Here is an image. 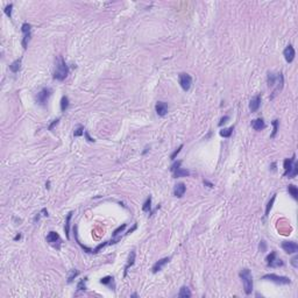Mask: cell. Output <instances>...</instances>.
Returning <instances> with one entry per match:
<instances>
[{
	"label": "cell",
	"instance_id": "6da1fadb",
	"mask_svg": "<svg viewBox=\"0 0 298 298\" xmlns=\"http://www.w3.org/2000/svg\"><path fill=\"white\" fill-rule=\"evenodd\" d=\"M69 75V67L63 59L62 56H58L55 62V70H54V79L56 81H64Z\"/></svg>",
	"mask_w": 298,
	"mask_h": 298
},
{
	"label": "cell",
	"instance_id": "7a4b0ae2",
	"mask_svg": "<svg viewBox=\"0 0 298 298\" xmlns=\"http://www.w3.org/2000/svg\"><path fill=\"white\" fill-rule=\"evenodd\" d=\"M296 155H293L291 159H285L283 162L284 173L283 176H289V178H293L298 173V164L296 162Z\"/></svg>",
	"mask_w": 298,
	"mask_h": 298
},
{
	"label": "cell",
	"instance_id": "3957f363",
	"mask_svg": "<svg viewBox=\"0 0 298 298\" xmlns=\"http://www.w3.org/2000/svg\"><path fill=\"white\" fill-rule=\"evenodd\" d=\"M239 276H240V278L242 279L245 293L246 295H250L252 291H253V285H254V283H253V275L250 273V270L247 269V268L242 269L240 273H239Z\"/></svg>",
	"mask_w": 298,
	"mask_h": 298
},
{
	"label": "cell",
	"instance_id": "277c9868",
	"mask_svg": "<svg viewBox=\"0 0 298 298\" xmlns=\"http://www.w3.org/2000/svg\"><path fill=\"white\" fill-rule=\"evenodd\" d=\"M262 279H267V281L274 282V283L279 284V285H288V284H291V279L289 278V277L278 276V275L276 274H265L262 276Z\"/></svg>",
	"mask_w": 298,
	"mask_h": 298
},
{
	"label": "cell",
	"instance_id": "5b68a950",
	"mask_svg": "<svg viewBox=\"0 0 298 298\" xmlns=\"http://www.w3.org/2000/svg\"><path fill=\"white\" fill-rule=\"evenodd\" d=\"M178 82H179L181 87H182L184 91L186 92L191 89V85H192V77H191L189 73L182 72V73L178 75Z\"/></svg>",
	"mask_w": 298,
	"mask_h": 298
},
{
	"label": "cell",
	"instance_id": "8992f818",
	"mask_svg": "<svg viewBox=\"0 0 298 298\" xmlns=\"http://www.w3.org/2000/svg\"><path fill=\"white\" fill-rule=\"evenodd\" d=\"M51 93H53V90H51V89H49V87H43V89L37 93V96H36V101H37V104L41 106H46L47 101L49 100V98H50V96H51Z\"/></svg>",
	"mask_w": 298,
	"mask_h": 298
},
{
	"label": "cell",
	"instance_id": "52a82bcc",
	"mask_svg": "<svg viewBox=\"0 0 298 298\" xmlns=\"http://www.w3.org/2000/svg\"><path fill=\"white\" fill-rule=\"evenodd\" d=\"M47 242L50 246H53L54 248L59 249L61 245H62V240H61V236L58 235L56 232H49L48 235H47Z\"/></svg>",
	"mask_w": 298,
	"mask_h": 298
},
{
	"label": "cell",
	"instance_id": "ba28073f",
	"mask_svg": "<svg viewBox=\"0 0 298 298\" xmlns=\"http://www.w3.org/2000/svg\"><path fill=\"white\" fill-rule=\"evenodd\" d=\"M265 261H267V265L268 267H271V268H275V267H282L284 265V262L281 259H277V255H276V252H271L267 257H265Z\"/></svg>",
	"mask_w": 298,
	"mask_h": 298
},
{
	"label": "cell",
	"instance_id": "9c48e42d",
	"mask_svg": "<svg viewBox=\"0 0 298 298\" xmlns=\"http://www.w3.org/2000/svg\"><path fill=\"white\" fill-rule=\"evenodd\" d=\"M282 249L288 254H296L298 252V246L293 241H283L282 242Z\"/></svg>",
	"mask_w": 298,
	"mask_h": 298
},
{
	"label": "cell",
	"instance_id": "30bf717a",
	"mask_svg": "<svg viewBox=\"0 0 298 298\" xmlns=\"http://www.w3.org/2000/svg\"><path fill=\"white\" fill-rule=\"evenodd\" d=\"M283 56L285 58V61L288 63H291L295 59V56H296V51H295V48H293L291 44L287 46V48L284 49L283 51Z\"/></svg>",
	"mask_w": 298,
	"mask_h": 298
},
{
	"label": "cell",
	"instance_id": "8fae6325",
	"mask_svg": "<svg viewBox=\"0 0 298 298\" xmlns=\"http://www.w3.org/2000/svg\"><path fill=\"white\" fill-rule=\"evenodd\" d=\"M155 111L159 116H164L168 113V104L164 101H157L155 105Z\"/></svg>",
	"mask_w": 298,
	"mask_h": 298
},
{
	"label": "cell",
	"instance_id": "7c38bea8",
	"mask_svg": "<svg viewBox=\"0 0 298 298\" xmlns=\"http://www.w3.org/2000/svg\"><path fill=\"white\" fill-rule=\"evenodd\" d=\"M261 94H257V96L253 97L252 99H250L249 101V110L252 113H254V112H257L260 108V106H261Z\"/></svg>",
	"mask_w": 298,
	"mask_h": 298
},
{
	"label": "cell",
	"instance_id": "4fadbf2b",
	"mask_svg": "<svg viewBox=\"0 0 298 298\" xmlns=\"http://www.w3.org/2000/svg\"><path fill=\"white\" fill-rule=\"evenodd\" d=\"M170 260H171V257H163V259L156 261V262L154 263V265H153V268H151L153 273H157V271H160V270H162L164 265H167Z\"/></svg>",
	"mask_w": 298,
	"mask_h": 298
},
{
	"label": "cell",
	"instance_id": "5bb4252c",
	"mask_svg": "<svg viewBox=\"0 0 298 298\" xmlns=\"http://www.w3.org/2000/svg\"><path fill=\"white\" fill-rule=\"evenodd\" d=\"M185 191H186L185 184H184V183H178V184L175 185V188H173V196L177 198H181L184 196Z\"/></svg>",
	"mask_w": 298,
	"mask_h": 298
},
{
	"label": "cell",
	"instance_id": "9a60e30c",
	"mask_svg": "<svg viewBox=\"0 0 298 298\" xmlns=\"http://www.w3.org/2000/svg\"><path fill=\"white\" fill-rule=\"evenodd\" d=\"M250 125H252V127L254 128L255 130H262L265 129V127H267V125H265V122L263 119H261V118H257V119H254V120H252V122H250Z\"/></svg>",
	"mask_w": 298,
	"mask_h": 298
},
{
	"label": "cell",
	"instance_id": "2e32d148",
	"mask_svg": "<svg viewBox=\"0 0 298 298\" xmlns=\"http://www.w3.org/2000/svg\"><path fill=\"white\" fill-rule=\"evenodd\" d=\"M134 263H135V250H132L129 254V257H128V261H127V265H125V269H124V276H125V277L126 275H127L128 269H129Z\"/></svg>",
	"mask_w": 298,
	"mask_h": 298
},
{
	"label": "cell",
	"instance_id": "e0dca14e",
	"mask_svg": "<svg viewBox=\"0 0 298 298\" xmlns=\"http://www.w3.org/2000/svg\"><path fill=\"white\" fill-rule=\"evenodd\" d=\"M173 178H179V177H186V176H190V171L189 170H185V169H182L181 167L178 169H176L175 171H173Z\"/></svg>",
	"mask_w": 298,
	"mask_h": 298
},
{
	"label": "cell",
	"instance_id": "ac0fdd59",
	"mask_svg": "<svg viewBox=\"0 0 298 298\" xmlns=\"http://www.w3.org/2000/svg\"><path fill=\"white\" fill-rule=\"evenodd\" d=\"M21 62H22V58L20 57V58H18V59H15L13 63H11V65H10L11 71L14 72V73L19 72V70L21 69Z\"/></svg>",
	"mask_w": 298,
	"mask_h": 298
},
{
	"label": "cell",
	"instance_id": "d6986e66",
	"mask_svg": "<svg viewBox=\"0 0 298 298\" xmlns=\"http://www.w3.org/2000/svg\"><path fill=\"white\" fill-rule=\"evenodd\" d=\"M177 296L179 298H189L192 296V293H191V291H190V289L188 287H182L179 289V292H178Z\"/></svg>",
	"mask_w": 298,
	"mask_h": 298
},
{
	"label": "cell",
	"instance_id": "ffe728a7",
	"mask_svg": "<svg viewBox=\"0 0 298 298\" xmlns=\"http://www.w3.org/2000/svg\"><path fill=\"white\" fill-rule=\"evenodd\" d=\"M72 212H70L69 214L67 216V219H65V226H64V231H65V236H67V239L69 240L70 239V235H69V232H70V220H71V217H72Z\"/></svg>",
	"mask_w": 298,
	"mask_h": 298
},
{
	"label": "cell",
	"instance_id": "44dd1931",
	"mask_svg": "<svg viewBox=\"0 0 298 298\" xmlns=\"http://www.w3.org/2000/svg\"><path fill=\"white\" fill-rule=\"evenodd\" d=\"M288 192L293 197V199H298V189L293 184L288 185Z\"/></svg>",
	"mask_w": 298,
	"mask_h": 298
},
{
	"label": "cell",
	"instance_id": "7402d4cb",
	"mask_svg": "<svg viewBox=\"0 0 298 298\" xmlns=\"http://www.w3.org/2000/svg\"><path fill=\"white\" fill-rule=\"evenodd\" d=\"M233 130H234V126H232L230 128H224V129L220 130V135L222 138H230L233 133Z\"/></svg>",
	"mask_w": 298,
	"mask_h": 298
},
{
	"label": "cell",
	"instance_id": "603a6c76",
	"mask_svg": "<svg viewBox=\"0 0 298 298\" xmlns=\"http://www.w3.org/2000/svg\"><path fill=\"white\" fill-rule=\"evenodd\" d=\"M69 107V98L67 96H63L62 99H61V111L62 112H65Z\"/></svg>",
	"mask_w": 298,
	"mask_h": 298
},
{
	"label": "cell",
	"instance_id": "cb8c5ba5",
	"mask_svg": "<svg viewBox=\"0 0 298 298\" xmlns=\"http://www.w3.org/2000/svg\"><path fill=\"white\" fill-rule=\"evenodd\" d=\"M150 210H151V197L149 196V197L147 198V200L144 202L143 206H142V211H143V212H150Z\"/></svg>",
	"mask_w": 298,
	"mask_h": 298
},
{
	"label": "cell",
	"instance_id": "d4e9b609",
	"mask_svg": "<svg viewBox=\"0 0 298 298\" xmlns=\"http://www.w3.org/2000/svg\"><path fill=\"white\" fill-rule=\"evenodd\" d=\"M275 199H276V195H273V197H271V199H270L269 202H268V204H267V207H265V217L269 216L270 210H271V207H273V204H274Z\"/></svg>",
	"mask_w": 298,
	"mask_h": 298
},
{
	"label": "cell",
	"instance_id": "484cf974",
	"mask_svg": "<svg viewBox=\"0 0 298 298\" xmlns=\"http://www.w3.org/2000/svg\"><path fill=\"white\" fill-rule=\"evenodd\" d=\"M86 282H87V277H85V278H83L79 281V283L77 284L78 291H84V290H86Z\"/></svg>",
	"mask_w": 298,
	"mask_h": 298
},
{
	"label": "cell",
	"instance_id": "4316f807",
	"mask_svg": "<svg viewBox=\"0 0 298 298\" xmlns=\"http://www.w3.org/2000/svg\"><path fill=\"white\" fill-rule=\"evenodd\" d=\"M113 277L112 276H106V277H104V278L100 279V283L101 284H105V285H111V284L113 283Z\"/></svg>",
	"mask_w": 298,
	"mask_h": 298
},
{
	"label": "cell",
	"instance_id": "83f0119b",
	"mask_svg": "<svg viewBox=\"0 0 298 298\" xmlns=\"http://www.w3.org/2000/svg\"><path fill=\"white\" fill-rule=\"evenodd\" d=\"M273 126H274V129H273V133L270 134V138H271V139H274L276 133H277V130H278V120L275 119V120L273 121Z\"/></svg>",
	"mask_w": 298,
	"mask_h": 298
},
{
	"label": "cell",
	"instance_id": "f1b7e54d",
	"mask_svg": "<svg viewBox=\"0 0 298 298\" xmlns=\"http://www.w3.org/2000/svg\"><path fill=\"white\" fill-rule=\"evenodd\" d=\"M78 274H79V271H78L77 269L71 270V275H70V276L68 277V283H71L72 281H73V279H75V278H76V277L78 276Z\"/></svg>",
	"mask_w": 298,
	"mask_h": 298
},
{
	"label": "cell",
	"instance_id": "f546056e",
	"mask_svg": "<svg viewBox=\"0 0 298 298\" xmlns=\"http://www.w3.org/2000/svg\"><path fill=\"white\" fill-rule=\"evenodd\" d=\"M30 29H32V24H27V22H24V24L21 26V30H22V33L24 34L30 33Z\"/></svg>",
	"mask_w": 298,
	"mask_h": 298
},
{
	"label": "cell",
	"instance_id": "4dcf8cb0",
	"mask_svg": "<svg viewBox=\"0 0 298 298\" xmlns=\"http://www.w3.org/2000/svg\"><path fill=\"white\" fill-rule=\"evenodd\" d=\"M83 134H84V127H83V126H79V127H77V128L75 129V132H73V135H75L76 138H78V136H82Z\"/></svg>",
	"mask_w": 298,
	"mask_h": 298
},
{
	"label": "cell",
	"instance_id": "1f68e13d",
	"mask_svg": "<svg viewBox=\"0 0 298 298\" xmlns=\"http://www.w3.org/2000/svg\"><path fill=\"white\" fill-rule=\"evenodd\" d=\"M12 8H13V4H10V5H7L5 7V10H4V12H5V14L8 16V18H12Z\"/></svg>",
	"mask_w": 298,
	"mask_h": 298
},
{
	"label": "cell",
	"instance_id": "d6a6232c",
	"mask_svg": "<svg viewBox=\"0 0 298 298\" xmlns=\"http://www.w3.org/2000/svg\"><path fill=\"white\" fill-rule=\"evenodd\" d=\"M126 226H127V224H122V225L118 227L116 230H114V232H113V234H112V235H113V236H116L118 234H119V233H120V232H122L124 230H125Z\"/></svg>",
	"mask_w": 298,
	"mask_h": 298
},
{
	"label": "cell",
	"instance_id": "836d02e7",
	"mask_svg": "<svg viewBox=\"0 0 298 298\" xmlns=\"http://www.w3.org/2000/svg\"><path fill=\"white\" fill-rule=\"evenodd\" d=\"M182 148H183V144H181V146H179V147H178V148L176 149L175 151H173V154L170 155V159L173 160H173H175V159H176V156H177V155L179 154V153H181V150H182Z\"/></svg>",
	"mask_w": 298,
	"mask_h": 298
},
{
	"label": "cell",
	"instance_id": "e575fe53",
	"mask_svg": "<svg viewBox=\"0 0 298 298\" xmlns=\"http://www.w3.org/2000/svg\"><path fill=\"white\" fill-rule=\"evenodd\" d=\"M181 164H182V161H177V162H175V163L170 167V171L173 173V171H175L176 169H178L179 167H181Z\"/></svg>",
	"mask_w": 298,
	"mask_h": 298
},
{
	"label": "cell",
	"instance_id": "d590c367",
	"mask_svg": "<svg viewBox=\"0 0 298 298\" xmlns=\"http://www.w3.org/2000/svg\"><path fill=\"white\" fill-rule=\"evenodd\" d=\"M291 265H292L293 268H296V269L298 268V256L297 255H295L292 259H291Z\"/></svg>",
	"mask_w": 298,
	"mask_h": 298
},
{
	"label": "cell",
	"instance_id": "8d00e7d4",
	"mask_svg": "<svg viewBox=\"0 0 298 298\" xmlns=\"http://www.w3.org/2000/svg\"><path fill=\"white\" fill-rule=\"evenodd\" d=\"M227 120H230V116H225L224 118H221V119H220V122H219V126L221 127V126L224 125V124H226Z\"/></svg>",
	"mask_w": 298,
	"mask_h": 298
},
{
	"label": "cell",
	"instance_id": "74e56055",
	"mask_svg": "<svg viewBox=\"0 0 298 298\" xmlns=\"http://www.w3.org/2000/svg\"><path fill=\"white\" fill-rule=\"evenodd\" d=\"M58 121H59V118H57L56 120H54V121H53V124H51V125L49 126V130H53V129H54V127H55V126H56V125H57V124H58Z\"/></svg>",
	"mask_w": 298,
	"mask_h": 298
},
{
	"label": "cell",
	"instance_id": "f35d334b",
	"mask_svg": "<svg viewBox=\"0 0 298 298\" xmlns=\"http://www.w3.org/2000/svg\"><path fill=\"white\" fill-rule=\"evenodd\" d=\"M265 248H267L265 242V241H261V243H260V250H261V252H265Z\"/></svg>",
	"mask_w": 298,
	"mask_h": 298
},
{
	"label": "cell",
	"instance_id": "ab89813d",
	"mask_svg": "<svg viewBox=\"0 0 298 298\" xmlns=\"http://www.w3.org/2000/svg\"><path fill=\"white\" fill-rule=\"evenodd\" d=\"M20 239H21V234H18V235H16V236L14 238L15 241H16V240H20Z\"/></svg>",
	"mask_w": 298,
	"mask_h": 298
}]
</instances>
